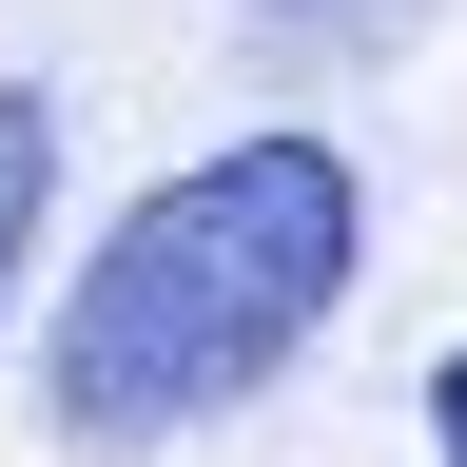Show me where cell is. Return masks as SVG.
Here are the masks:
<instances>
[{
  "label": "cell",
  "instance_id": "6da1fadb",
  "mask_svg": "<svg viewBox=\"0 0 467 467\" xmlns=\"http://www.w3.org/2000/svg\"><path fill=\"white\" fill-rule=\"evenodd\" d=\"M350 273H370V175H350V137L254 117V137L175 156L78 254V292H58L39 429L58 448H175V429H214V409H254L292 350L350 312Z\"/></svg>",
  "mask_w": 467,
  "mask_h": 467
},
{
  "label": "cell",
  "instance_id": "7a4b0ae2",
  "mask_svg": "<svg viewBox=\"0 0 467 467\" xmlns=\"http://www.w3.org/2000/svg\"><path fill=\"white\" fill-rule=\"evenodd\" d=\"M39 214H58V98H39V78H0V292H20Z\"/></svg>",
  "mask_w": 467,
  "mask_h": 467
},
{
  "label": "cell",
  "instance_id": "3957f363",
  "mask_svg": "<svg viewBox=\"0 0 467 467\" xmlns=\"http://www.w3.org/2000/svg\"><path fill=\"white\" fill-rule=\"evenodd\" d=\"M409 20H429V0H254V39H273V58H389Z\"/></svg>",
  "mask_w": 467,
  "mask_h": 467
},
{
  "label": "cell",
  "instance_id": "277c9868",
  "mask_svg": "<svg viewBox=\"0 0 467 467\" xmlns=\"http://www.w3.org/2000/svg\"><path fill=\"white\" fill-rule=\"evenodd\" d=\"M429 448L467 467V350H429Z\"/></svg>",
  "mask_w": 467,
  "mask_h": 467
}]
</instances>
